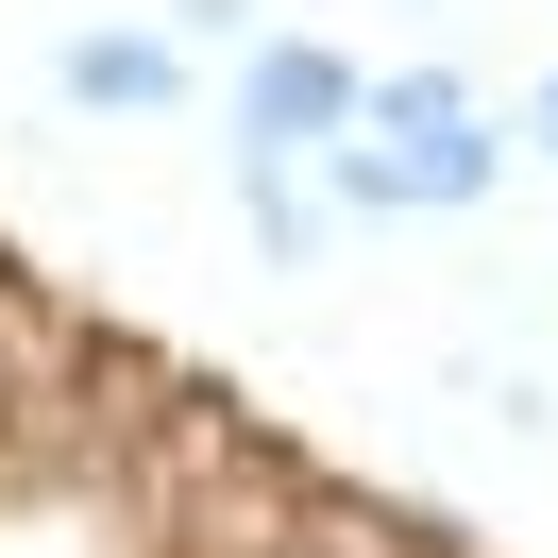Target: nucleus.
<instances>
[{"instance_id":"obj_4","label":"nucleus","mask_w":558,"mask_h":558,"mask_svg":"<svg viewBox=\"0 0 558 558\" xmlns=\"http://www.w3.org/2000/svg\"><path fill=\"white\" fill-rule=\"evenodd\" d=\"M220 186H238V220H254V254H271L288 288H305V271H322V238H339V204H322V186H305V153H238V136H220Z\"/></svg>"},{"instance_id":"obj_5","label":"nucleus","mask_w":558,"mask_h":558,"mask_svg":"<svg viewBox=\"0 0 558 558\" xmlns=\"http://www.w3.org/2000/svg\"><path fill=\"white\" fill-rule=\"evenodd\" d=\"M474 85H457V69H373V102H355V136H474Z\"/></svg>"},{"instance_id":"obj_3","label":"nucleus","mask_w":558,"mask_h":558,"mask_svg":"<svg viewBox=\"0 0 558 558\" xmlns=\"http://www.w3.org/2000/svg\"><path fill=\"white\" fill-rule=\"evenodd\" d=\"M51 102L69 119H186V35L170 17H85V35H51Z\"/></svg>"},{"instance_id":"obj_1","label":"nucleus","mask_w":558,"mask_h":558,"mask_svg":"<svg viewBox=\"0 0 558 558\" xmlns=\"http://www.w3.org/2000/svg\"><path fill=\"white\" fill-rule=\"evenodd\" d=\"M305 170H322L339 220H474V204H508L524 136L508 119H474V136H339V153H305Z\"/></svg>"},{"instance_id":"obj_6","label":"nucleus","mask_w":558,"mask_h":558,"mask_svg":"<svg viewBox=\"0 0 558 558\" xmlns=\"http://www.w3.org/2000/svg\"><path fill=\"white\" fill-rule=\"evenodd\" d=\"M170 35H186V51H254L271 17H254V0H170Z\"/></svg>"},{"instance_id":"obj_2","label":"nucleus","mask_w":558,"mask_h":558,"mask_svg":"<svg viewBox=\"0 0 558 558\" xmlns=\"http://www.w3.org/2000/svg\"><path fill=\"white\" fill-rule=\"evenodd\" d=\"M355 102H373V69H355V51H322V35H254L238 85H220V136H238V153H339Z\"/></svg>"},{"instance_id":"obj_7","label":"nucleus","mask_w":558,"mask_h":558,"mask_svg":"<svg viewBox=\"0 0 558 558\" xmlns=\"http://www.w3.org/2000/svg\"><path fill=\"white\" fill-rule=\"evenodd\" d=\"M508 136H524V153H542V170H558V69L524 85V119H508Z\"/></svg>"}]
</instances>
